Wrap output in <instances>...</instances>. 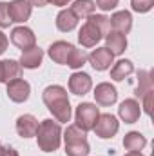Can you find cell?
I'll list each match as a JSON object with an SVG mask.
<instances>
[{
	"label": "cell",
	"instance_id": "cell-1",
	"mask_svg": "<svg viewBox=\"0 0 154 156\" xmlns=\"http://www.w3.org/2000/svg\"><path fill=\"white\" fill-rule=\"evenodd\" d=\"M44 102L49 107V111L56 116L58 122H69L71 107H69V98H67V93L64 87L49 85L44 91Z\"/></svg>",
	"mask_w": 154,
	"mask_h": 156
},
{
	"label": "cell",
	"instance_id": "cell-2",
	"mask_svg": "<svg viewBox=\"0 0 154 156\" xmlns=\"http://www.w3.org/2000/svg\"><path fill=\"white\" fill-rule=\"evenodd\" d=\"M37 138H38V145L42 151L45 153L56 151L60 145V125L53 120H44L38 125Z\"/></svg>",
	"mask_w": 154,
	"mask_h": 156
},
{
	"label": "cell",
	"instance_id": "cell-3",
	"mask_svg": "<svg viewBox=\"0 0 154 156\" xmlns=\"http://www.w3.org/2000/svg\"><path fill=\"white\" fill-rule=\"evenodd\" d=\"M65 153L67 156H87V131L80 129L78 125H69L65 131Z\"/></svg>",
	"mask_w": 154,
	"mask_h": 156
},
{
	"label": "cell",
	"instance_id": "cell-4",
	"mask_svg": "<svg viewBox=\"0 0 154 156\" xmlns=\"http://www.w3.org/2000/svg\"><path fill=\"white\" fill-rule=\"evenodd\" d=\"M100 116L98 107L93 104H80L76 109V125L83 131H89L94 127L96 120Z\"/></svg>",
	"mask_w": 154,
	"mask_h": 156
},
{
	"label": "cell",
	"instance_id": "cell-5",
	"mask_svg": "<svg viewBox=\"0 0 154 156\" xmlns=\"http://www.w3.org/2000/svg\"><path fill=\"white\" fill-rule=\"evenodd\" d=\"M93 129L100 138H113L118 133V122L113 115H100Z\"/></svg>",
	"mask_w": 154,
	"mask_h": 156
},
{
	"label": "cell",
	"instance_id": "cell-6",
	"mask_svg": "<svg viewBox=\"0 0 154 156\" xmlns=\"http://www.w3.org/2000/svg\"><path fill=\"white\" fill-rule=\"evenodd\" d=\"M102 31H100V27L94 24V22H87V24H83V27L80 29V35H78V40H80V44L82 45H85V47H93V45H96V42H100L102 38Z\"/></svg>",
	"mask_w": 154,
	"mask_h": 156
},
{
	"label": "cell",
	"instance_id": "cell-7",
	"mask_svg": "<svg viewBox=\"0 0 154 156\" xmlns=\"http://www.w3.org/2000/svg\"><path fill=\"white\" fill-rule=\"evenodd\" d=\"M7 96L13 102H26L29 96V83L22 78H15L7 82Z\"/></svg>",
	"mask_w": 154,
	"mask_h": 156
},
{
	"label": "cell",
	"instance_id": "cell-8",
	"mask_svg": "<svg viewBox=\"0 0 154 156\" xmlns=\"http://www.w3.org/2000/svg\"><path fill=\"white\" fill-rule=\"evenodd\" d=\"M87 58H89V62H91V66H93L94 69L103 71V69L111 67L114 55H113L107 47H100V49H94V51H93Z\"/></svg>",
	"mask_w": 154,
	"mask_h": 156
},
{
	"label": "cell",
	"instance_id": "cell-9",
	"mask_svg": "<svg viewBox=\"0 0 154 156\" xmlns=\"http://www.w3.org/2000/svg\"><path fill=\"white\" fill-rule=\"evenodd\" d=\"M7 11L11 22H24L31 15V5L27 0H13L11 4H7Z\"/></svg>",
	"mask_w": 154,
	"mask_h": 156
},
{
	"label": "cell",
	"instance_id": "cell-10",
	"mask_svg": "<svg viewBox=\"0 0 154 156\" xmlns=\"http://www.w3.org/2000/svg\"><path fill=\"white\" fill-rule=\"evenodd\" d=\"M11 42L16 45V47H20V49H29V47H33L35 45V35H33V31L31 29H27V27H16V29H13V33H11Z\"/></svg>",
	"mask_w": 154,
	"mask_h": 156
},
{
	"label": "cell",
	"instance_id": "cell-11",
	"mask_svg": "<svg viewBox=\"0 0 154 156\" xmlns=\"http://www.w3.org/2000/svg\"><path fill=\"white\" fill-rule=\"evenodd\" d=\"M75 45L67 44V42H54L51 47H49V56L56 62V64H67V58L69 55L73 53Z\"/></svg>",
	"mask_w": 154,
	"mask_h": 156
},
{
	"label": "cell",
	"instance_id": "cell-12",
	"mask_svg": "<svg viewBox=\"0 0 154 156\" xmlns=\"http://www.w3.org/2000/svg\"><path fill=\"white\" fill-rule=\"evenodd\" d=\"M16 131H18V134L24 136V138L35 136L37 131H38V122H37V118L31 116V115L20 116L18 120H16Z\"/></svg>",
	"mask_w": 154,
	"mask_h": 156
},
{
	"label": "cell",
	"instance_id": "cell-13",
	"mask_svg": "<svg viewBox=\"0 0 154 156\" xmlns=\"http://www.w3.org/2000/svg\"><path fill=\"white\" fill-rule=\"evenodd\" d=\"M109 24H111V27H113L114 31L121 33V35H127V33L131 31V27H132L131 13H127V11L116 13V15H113V18H109Z\"/></svg>",
	"mask_w": 154,
	"mask_h": 156
},
{
	"label": "cell",
	"instance_id": "cell-14",
	"mask_svg": "<svg viewBox=\"0 0 154 156\" xmlns=\"http://www.w3.org/2000/svg\"><path fill=\"white\" fill-rule=\"evenodd\" d=\"M116 96H118V93H116V89L111 83H100L96 87V91H94V98H96V102L100 105H111V104H114Z\"/></svg>",
	"mask_w": 154,
	"mask_h": 156
},
{
	"label": "cell",
	"instance_id": "cell-15",
	"mask_svg": "<svg viewBox=\"0 0 154 156\" xmlns=\"http://www.w3.org/2000/svg\"><path fill=\"white\" fill-rule=\"evenodd\" d=\"M42 56H44L42 49H38L37 45H33V47H29V49H26L22 53L20 66L22 67H27V69H35V67H38L40 64H42Z\"/></svg>",
	"mask_w": 154,
	"mask_h": 156
},
{
	"label": "cell",
	"instance_id": "cell-16",
	"mask_svg": "<svg viewBox=\"0 0 154 156\" xmlns=\"http://www.w3.org/2000/svg\"><path fill=\"white\" fill-rule=\"evenodd\" d=\"M140 113H142V109H140V104L136 100H125L120 105V116L127 123H134L140 118Z\"/></svg>",
	"mask_w": 154,
	"mask_h": 156
},
{
	"label": "cell",
	"instance_id": "cell-17",
	"mask_svg": "<svg viewBox=\"0 0 154 156\" xmlns=\"http://www.w3.org/2000/svg\"><path fill=\"white\" fill-rule=\"evenodd\" d=\"M69 89L75 94H85L91 89V78L85 73H75L69 80Z\"/></svg>",
	"mask_w": 154,
	"mask_h": 156
},
{
	"label": "cell",
	"instance_id": "cell-18",
	"mask_svg": "<svg viewBox=\"0 0 154 156\" xmlns=\"http://www.w3.org/2000/svg\"><path fill=\"white\" fill-rule=\"evenodd\" d=\"M0 75H2V82H11L15 78H20L22 66L15 60H4L0 62Z\"/></svg>",
	"mask_w": 154,
	"mask_h": 156
},
{
	"label": "cell",
	"instance_id": "cell-19",
	"mask_svg": "<svg viewBox=\"0 0 154 156\" xmlns=\"http://www.w3.org/2000/svg\"><path fill=\"white\" fill-rule=\"evenodd\" d=\"M127 47V38L125 35L118 33V31H109L107 33V49L113 55H121Z\"/></svg>",
	"mask_w": 154,
	"mask_h": 156
},
{
	"label": "cell",
	"instance_id": "cell-20",
	"mask_svg": "<svg viewBox=\"0 0 154 156\" xmlns=\"http://www.w3.org/2000/svg\"><path fill=\"white\" fill-rule=\"evenodd\" d=\"M76 22H78L76 15H75L71 9H64V11L58 15V18H56V26H58L60 31H71V29H75Z\"/></svg>",
	"mask_w": 154,
	"mask_h": 156
},
{
	"label": "cell",
	"instance_id": "cell-21",
	"mask_svg": "<svg viewBox=\"0 0 154 156\" xmlns=\"http://www.w3.org/2000/svg\"><path fill=\"white\" fill-rule=\"evenodd\" d=\"M123 145H125L127 151H142L147 145V140L140 133H129L125 136V140H123Z\"/></svg>",
	"mask_w": 154,
	"mask_h": 156
},
{
	"label": "cell",
	"instance_id": "cell-22",
	"mask_svg": "<svg viewBox=\"0 0 154 156\" xmlns=\"http://www.w3.org/2000/svg\"><path fill=\"white\" fill-rule=\"evenodd\" d=\"M132 71H134V67H132V62L131 60H120L114 67L111 69V78L120 82V80H123L125 76H129Z\"/></svg>",
	"mask_w": 154,
	"mask_h": 156
},
{
	"label": "cell",
	"instance_id": "cell-23",
	"mask_svg": "<svg viewBox=\"0 0 154 156\" xmlns=\"http://www.w3.org/2000/svg\"><path fill=\"white\" fill-rule=\"evenodd\" d=\"M94 2L93 0H76L75 4H73V7H71V11L76 15V18H83V16H91L93 15V11H94Z\"/></svg>",
	"mask_w": 154,
	"mask_h": 156
},
{
	"label": "cell",
	"instance_id": "cell-24",
	"mask_svg": "<svg viewBox=\"0 0 154 156\" xmlns=\"http://www.w3.org/2000/svg\"><path fill=\"white\" fill-rule=\"evenodd\" d=\"M138 76H140V83L136 87V96L143 98L147 93L152 91V80H151V73L149 71H140Z\"/></svg>",
	"mask_w": 154,
	"mask_h": 156
},
{
	"label": "cell",
	"instance_id": "cell-25",
	"mask_svg": "<svg viewBox=\"0 0 154 156\" xmlns=\"http://www.w3.org/2000/svg\"><path fill=\"white\" fill-rule=\"evenodd\" d=\"M85 60H87V55L83 53V51H80V49H73V53L69 55V58H67V66L69 67H73V69H76V67H82L83 64H85Z\"/></svg>",
	"mask_w": 154,
	"mask_h": 156
},
{
	"label": "cell",
	"instance_id": "cell-26",
	"mask_svg": "<svg viewBox=\"0 0 154 156\" xmlns=\"http://www.w3.org/2000/svg\"><path fill=\"white\" fill-rule=\"evenodd\" d=\"M89 20L91 22H94L98 27H100V31L102 33H109V27H111V24H109V18H105V16H102V15H91L89 16Z\"/></svg>",
	"mask_w": 154,
	"mask_h": 156
},
{
	"label": "cell",
	"instance_id": "cell-27",
	"mask_svg": "<svg viewBox=\"0 0 154 156\" xmlns=\"http://www.w3.org/2000/svg\"><path fill=\"white\" fill-rule=\"evenodd\" d=\"M132 9L138 13H147L151 11V7L154 5V0H132Z\"/></svg>",
	"mask_w": 154,
	"mask_h": 156
},
{
	"label": "cell",
	"instance_id": "cell-28",
	"mask_svg": "<svg viewBox=\"0 0 154 156\" xmlns=\"http://www.w3.org/2000/svg\"><path fill=\"white\" fill-rule=\"evenodd\" d=\"M9 24H11V18H9L7 4L5 2H0V27H7Z\"/></svg>",
	"mask_w": 154,
	"mask_h": 156
},
{
	"label": "cell",
	"instance_id": "cell-29",
	"mask_svg": "<svg viewBox=\"0 0 154 156\" xmlns=\"http://www.w3.org/2000/svg\"><path fill=\"white\" fill-rule=\"evenodd\" d=\"M118 0H96V5L102 9V11H109V9H114Z\"/></svg>",
	"mask_w": 154,
	"mask_h": 156
},
{
	"label": "cell",
	"instance_id": "cell-30",
	"mask_svg": "<svg viewBox=\"0 0 154 156\" xmlns=\"http://www.w3.org/2000/svg\"><path fill=\"white\" fill-rule=\"evenodd\" d=\"M152 96H154L152 91H151V93H147V94L143 96V107H145V113H147V115H151V113H152Z\"/></svg>",
	"mask_w": 154,
	"mask_h": 156
},
{
	"label": "cell",
	"instance_id": "cell-31",
	"mask_svg": "<svg viewBox=\"0 0 154 156\" xmlns=\"http://www.w3.org/2000/svg\"><path fill=\"white\" fill-rule=\"evenodd\" d=\"M0 156H18V153L13 147H2L0 144Z\"/></svg>",
	"mask_w": 154,
	"mask_h": 156
},
{
	"label": "cell",
	"instance_id": "cell-32",
	"mask_svg": "<svg viewBox=\"0 0 154 156\" xmlns=\"http://www.w3.org/2000/svg\"><path fill=\"white\" fill-rule=\"evenodd\" d=\"M5 47H7V38L4 37V33H0V55L5 51Z\"/></svg>",
	"mask_w": 154,
	"mask_h": 156
},
{
	"label": "cell",
	"instance_id": "cell-33",
	"mask_svg": "<svg viewBox=\"0 0 154 156\" xmlns=\"http://www.w3.org/2000/svg\"><path fill=\"white\" fill-rule=\"evenodd\" d=\"M27 2H29L31 5H37V7H44V5H45V4H47L49 0H27Z\"/></svg>",
	"mask_w": 154,
	"mask_h": 156
},
{
	"label": "cell",
	"instance_id": "cell-34",
	"mask_svg": "<svg viewBox=\"0 0 154 156\" xmlns=\"http://www.w3.org/2000/svg\"><path fill=\"white\" fill-rule=\"evenodd\" d=\"M49 2H53L54 5H65V4H67L69 0H49Z\"/></svg>",
	"mask_w": 154,
	"mask_h": 156
},
{
	"label": "cell",
	"instance_id": "cell-35",
	"mask_svg": "<svg viewBox=\"0 0 154 156\" xmlns=\"http://www.w3.org/2000/svg\"><path fill=\"white\" fill-rule=\"evenodd\" d=\"M125 156H143V154H142L140 151H129V153H127Z\"/></svg>",
	"mask_w": 154,
	"mask_h": 156
},
{
	"label": "cell",
	"instance_id": "cell-36",
	"mask_svg": "<svg viewBox=\"0 0 154 156\" xmlns=\"http://www.w3.org/2000/svg\"><path fill=\"white\" fill-rule=\"evenodd\" d=\"M0 82H2V75H0Z\"/></svg>",
	"mask_w": 154,
	"mask_h": 156
}]
</instances>
